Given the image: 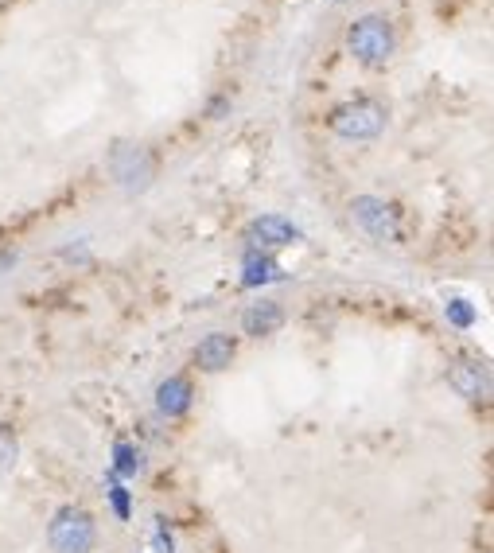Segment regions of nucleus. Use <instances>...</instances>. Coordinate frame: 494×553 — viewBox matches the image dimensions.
Wrapping results in <instances>:
<instances>
[{
	"label": "nucleus",
	"instance_id": "nucleus-16",
	"mask_svg": "<svg viewBox=\"0 0 494 553\" xmlns=\"http://www.w3.org/2000/svg\"><path fill=\"white\" fill-rule=\"evenodd\" d=\"M226 106H230V98H222V94H218V98H211L207 113H211V117H222V113H226Z\"/></svg>",
	"mask_w": 494,
	"mask_h": 553
},
{
	"label": "nucleus",
	"instance_id": "nucleus-6",
	"mask_svg": "<svg viewBox=\"0 0 494 553\" xmlns=\"http://www.w3.org/2000/svg\"><path fill=\"white\" fill-rule=\"evenodd\" d=\"M296 238H300V226H292V222L281 219V215H261V219L249 222V230H246L249 250H257V254H269V250H277V246H292Z\"/></svg>",
	"mask_w": 494,
	"mask_h": 553
},
{
	"label": "nucleus",
	"instance_id": "nucleus-5",
	"mask_svg": "<svg viewBox=\"0 0 494 553\" xmlns=\"http://www.w3.org/2000/svg\"><path fill=\"white\" fill-rule=\"evenodd\" d=\"M109 172H113V180L125 191H144V187L152 184V176H156V156L144 145L121 141L109 152Z\"/></svg>",
	"mask_w": 494,
	"mask_h": 553
},
{
	"label": "nucleus",
	"instance_id": "nucleus-10",
	"mask_svg": "<svg viewBox=\"0 0 494 553\" xmlns=\"http://www.w3.org/2000/svg\"><path fill=\"white\" fill-rule=\"evenodd\" d=\"M156 409L164 417H183L191 409V382L187 378H164L156 386Z\"/></svg>",
	"mask_w": 494,
	"mask_h": 553
},
{
	"label": "nucleus",
	"instance_id": "nucleus-8",
	"mask_svg": "<svg viewBox=\"0 0 494 553\" xmlns=\"http://www.w3.org/2000/svg\"><path fill=\"white\" fill-rule=\"evenodd\" d=\"M234 339L222 332H211L207 339H199V347H195V363L207 370V374H218V370H226L234 363Z\"/></svg>",
	"mask_w": 494,
	"mask_h": 553
},
{
	"label": "nucleus",
	"instance_id": "nucleus-1",
	"mask_svg": "<svg viewBox=\"0 0 494 553\" xmlns=\"http://www.w3.org/2000/svg\"><path fill=\"white\" fill-rule=\"evenodd\" d=\"M327 125H331V133L343 137V141H374V137L386 129V106L374 102V98H354L347 106L331 110Z\"/></svg>",
	"mask_w": 494,
	"mask_h": 553
},
{
	"label": "nucleus",
	"instance_id": "nucleus-9",
	"mask_svg": "<svg viewBox=\"0 0 494 553\" xmlns=\"http://www.w3.org/2000/svg\"><path fill=\"white\" fill-rule=\"evenodd\" d=\"M284 324V308L277 300H257V304H249L246 312H242V332L249 335H273L281 332Z\"/></svg>",
	"mask_w": 494,
	"mask_h": 553
},
{
	"label": "nucleus",
	"instance_id": "nucleus-14",
	"mask_svg": "<svg viewBox=\"0 0 494 553\" xmlns=\"http://www.w3.org/2000/svg\"><path fill=\"white\" fill-rule=\"evenodd\" d=\"M137 468H141V460L133 456V448L129 444H117V472L121 476H137Z\"/></svg>",
	"mask_w": 494,
	"mask_h": 553
},
{
	"label": "nucleus",
	"instance_id": "nucleus-3",
	"mask_svg": "<svg viewBox=\"0 0 494 553\" xmlns=\"http://www.w3.org/2000/svg\"><path fill=\"white\" fill-rule=\"evenodd\" d=\"M47 542L55 553H90L98 542V526L82 507H63L47 526Z\"/></svg>",
	"mask_w": 494,
	"mask_h": 553
},
{
	"label": "nucleus",
	"instance_id": "nucleus-15",
	"mask_svg": "<svg viewBox=\"0 0 494 553\" xmlns=\"http://www.w3.org/2000/svg\"><path fill=\"white\" fill-rule=\"evenodd\" d=\"M113 507H117V515L121 518L129 515V499H125V491H121V487H113Z\"/></svg>",
	"mask_w": 494,
	"mask_h": 553
},
{
	"label": "nucleus",
	"instance_id": "nucleus-2",
	"mask_svg": "<svg viewBox=\"0 0 494 553\" xmlns=\"http://www.w3.org/2000/svg\"><path fill=\"white\" fill-rule=\"evenodd\" d=\"M347 47L362 67H382L393 55V28L386 16H362L347 28Z\"/></svg>",
	"mask_w": 494,
	"mask_h": 553
},
{
	"label": "nucleus",
	"instance_id": "nucleus-11",
	"mask_svg": "<svg viewBox=\"0 0 494 553\" xmlns=\"http://www.w3.org/2000/svg\"><path fill=\"white\" fill-rule=\"evenodd\" d=\"M281 265L273 261V254H257V250H249L246 254V273H242V285L249 289H257V285H269V281H281Z\"/></svg>",
	"mask_w": 494,
	"mask_h": 553
},
{
	"label": "nucleus",
	"instance_id": "nucleus-13",
	"mask_svg": "<svg viewBox=\"0 0 494 553\" xmlns=\"http://www.w3.org/2000/svg\"><path fill=\"white\" fill-rule=\"evenodd\" d=\"M448 320L459 324V328H471L475 324V308L467 300H448Z\"/></svg>",
	"mask_w": 494,
	"mask_h": 553
},
{
	"label": "nucleus",
	"instance_id": "nucleus-4",
	"mask_svg": "<svg viewBox=\"0 0 494 553\" xmlns=\"http://www.w3.org/2000/svg\"><path fill=\"white\" fill-rule=\"evenodd\" d=\"M351 219L358 222V230L374 242H401V215L397 207L378 199V195H358L351 203Z\"/></svg>",
	"mask_w": 494,
	"mask_h": 553
},
{
	"label": "nucleus",
	"instance_id": "nucleus-12",
	"mask_svg": "<svg viewBox=\"0 0 494 553\" xmlns=\"http://www.w3.org/2000/svg\"><path fill=\"white\" fill-rule=\"evenodd\" d=\"M16 456H20V441H16V429L0 421V476L16 468Z\"/></svg>",
	"mask_w": 494,
	"mask_h": 553
},
{
	"label": "nucleus",
	"instance_id": "nucleus-7",
	"mask_svg": "<svg viewBox=\"0 0 494 553\" xmlns=\"http://www.w3.org/2000/svg\"><path fill=\"white\" fill-rule=\"evenodd\" d=\"M448 382H452V390H456L459 398H467V402H483L491 394V374H487V367L479 359H459V363H452Z\"/></svg>",
	"mask_w": 494,
	"mask_h": 553
}]
</instances>
